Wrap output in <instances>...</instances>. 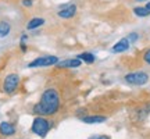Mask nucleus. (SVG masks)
Segmentation results:
<instances>
[{
	"label": "nucleus",
	"mask_w": 150,
	"mask_h": 139,
	"mask_svg": "<svg viewBox=\"0 0 150 139\" xmlns=\"http://www.w3.org/2000/svg\"><path fill=\"white\" fill-rule=\"evenodd\" d=\"M43 24H45V20H43V18H40V17H35V18H31V20L27 22V29L28 31H33V29L40 28Z\"/></svg>",
	"instance_id": "9d476101"
},
{
	"label": "nucleus",
	"mask_w": 150,
	"mask_h": 139,
	"mask_svg": "<svg viewBox=\"0 0 150 139\" xmlns=\"http://www.w3.org/2000/svg\"><path fill=\"white\" fill-rule=\"evenodd\" d=\"M11 32V25L7 21H0V38H6Z\"/></svg>",
	"instance_id": "4468645a"
},
{
	"label": "nucleus",
	"mask_w": 150,
	"mask_h": 139,
	"mask_svg": "<svg viewBox=\"0 0 150 139\" xmlns=\"http://www.w3.org/2000/svg\"><path fill=\"white\" fill-rule=\"evenodd\" d=\"M134 14L138 17H147L150 16V1H147L146 3V6H143V7H135L134 9Z\"/></svg>",
	"instance_id": "f8f14e48"
},
{
	"label": "nucleus",
	"mask_w": 150,
	"mask_h": 139,
	"mask_svg": "<svg viewBox=\"0 0 150 139\" xmlns=\"http://www.w3.org/2000/svg\"><path fill=\"white\" fill-rule=\"evenodd\" d=\"M21 4L24 6V7H32L33 4V0H22Z\"/></svg>",
	"instance_id": "f3484780"
},
{
	"label": "nucleus",
	"mask_w": 150,
	"mask_h": 139,
	"mask_svg": "<svg viewBox=\"0 0 150 139\" xmlns=\"http://www.w3.org/2000/svg\"><path fill=\"white\" fill-rule=\"evenodd\" d=\"M20 75L16 72H11V74L6 75L4 81H3V92L7 95H13L14 92L18 89L20 86Z\"/></svg>",
	"instance_id": "39448f33"
},
{
	"label": "nucleus",
	"mask_w": 150,
	"mask_h": 139,
	"mask_svg": "<svg viewBox=\"0 0 150 139\" xmlns=\"http://www.w3.org/2000/svg\"><path fill=\"white\" fill-rule=\"evenodd\" d=\"M129 46H131V43H129L128 38H122L111 48V52L112 53H124L129 49Z\"/></svg>",
	"instance_id": "0eeeda50"
},
{
	"label": "nucleus",
	"mask_w": 150,
	"mask_h": 139,
	"mask_svg": "<svg viewBox=\"0 0 150 139\" xmlns=\"http://www.w3.org/2000/svg\"><path fill=\"white\" fill-rule=\"evenodd\" d=\"M138 38H139V35H138L136 32L129 33V35H128V40H129V43H135L136 40H138Z\"/></svg>",
	"instance_id": "2eb2a0df"
},
{
	"label": "nucleus",
	"mask_w": 150,
	"mask_h": 139,
	"mask_svg": "<svg viewBox=\"0 0 150 139\" xmlns=\"http://www.w3.org/2000/svg\"><path fill=\"white\" fill-rule=\"evenodd\" d=\"M89 139H110V136H107V135H93Z\"/></svg>",
	"instance_id": "a211bd4d"
},
{
	"label": "nucleus",
	"mask_w": 150,
	"mask_h": 139,
	"mask_svg": "<svg viewBox=\"0 0 150 139\" xmlns=\"http://www.w3.org/2000/svg\"><path fill=\"white\" fill-rule=\"evenodd\" d=\"M124 79L127 84L134 86H142L146 85L149 82V75L145 71H132V72H128V74L124 77Z\"/></svg>",
	"instance_id": "7ed1b4c3"
},
{
	"label": "nucleus",
	"mask_w": 150,
	"mask_h": 139,
	"mask_svg": "<svg viewBox=\"0 0 150 139\" xmlns=\"http://www.w3.org/2000/svg\"><path fill=\"white\" fill-rule=\"evenodd\" d=\"M60 104H61V100H60V95L57 89L47 88L42 93L40 100L33 106V113L36 116H42V117H52L59 111Z\"/></svg>",
	"instance_id": "f257e3e1"
},
{
	"label": "nucleus",
	"mask_w": 150,
	"mask_h": 139,
	"mask_svg": "<svg viewBox=\"0 0 150 139\" xmlns=\"http://www.w3.org/2000/svg\"><path fill=\"white\" fill-rule=\"evenodd\" d=\"M76 59H79L82 63H86V64H93V63L96 61V56L89 53V52H83V53L78 54Z\"/></svg>",
	"instance_id": "9b49d317"
},
{
	"label": "nucleus",
	"mask_w": 150,
	"mask_h": 139,
	"mask_svg": "<svg viewBox=\"0 0 150 139\" xmlns=\"http://www.w3.org/2000/svg\"><path fill=\"white\" fill-rule=\"evenodd\" d=\"M0 134L3 136H11L16 134V127L10 123H1L0 124Z\"/></svg>",
	"instance_id": "1a4fd4ad"
},
{
	"label": "nucleus",
	"mask_w": 150,
	"mask_h": 139,
	"mask_svg": "<svg viewBox=\"0 0 150 139\" xmlns=\"http://www.w3.org/2000/svg\"><path fill=\"white\" fill-rule=\"evenodd\" d=\"M75 14H76V6H75L74 3L61 6L59 13H57V16H59L60 18H63V20H70V18L75 17Z\"/></svg>",
	"instance_id": "423d86ee"
},
{
	"label": "nucleus",
	"mask_w": 150,
	"mask_h": 139,
	"mask_svg": "<svg viewBox=\"0 0 150 139\" xmlns=\"http://www.w3.org/2000/svg\"><path fill=\"white\" fill-rule=\"evenodd\" d=\"M143 61H145L146 64L150 65V49H147L145 53H143Z\"/></svg>",
	"instance_id": "dca6fc26"
},
{
	"label": "nucleus",
	"mask_w": 150,
	"mask_h": 139,
	"mask_svg": "<svg viewBox=\"0 0 150 139\" xmlns=\"http://www.w3.org/2000/svg\"><path fill=\"white\" fill-rule=\"evenodd\" d=\"M107 118L104 116H86L82 117V121L85 124H99V123H104Z\"/></svg>",
	"instance_id": "ddd939ff"
},
{
	"label": "nucleus",
	"mask_w": 150,
	"mask_h": 139,
	"mask_svg": "<svg viewBox=\"0 0 150 139\" xmlns=\"http://www.w3.org/2000/svg\"><path fill=\"white\" fill-rule=\"evenodd\" d=\"M60 59L57 56H40L32 60L31 63H28L29 68H42V67H53L59 64Z\"/></svg>",
	"instance_id": "20e7f679"
},
{
	"label": "nucleus",
	"mask_w": 150,
	"mask_h": 139,
	"mask_svg": "<svg viewBox=\"0 0 150 139\" xmlns=\"http://www.w3.org/2000/svg\"><path fill=\"white\" fill-rule=\"evenodd\" d=\"M136 1H146V0H136Z\"/></svg>",
	"instance_id": "6ab92c4d"
},
{
	"label": "nucleus",
	"mask_w": 150,
	"mask_h": 139,
	"mask_svg": "<svg viewBox=\"0 0 150 139\" xmlns=\"http://www.w3.org/2000/svg\"><path fill=\"white\" fill-rule=\"evenodd\" d=\"M81 64H82V61L75 57V59H65L63 61H59L57 67L59 68H78Z\"/></svg>",
	"instance_id": "6e6552de"
},
{
	"label": "nucleus",
	"mask_w": 150,
	"mask_h": 139,
	"mask_svg": "<svg viewBox=\"0 0 150 139\" xmlns=\"http://www.w3.org/2000/svg\"><path fill=\"white\" fill-rule=\"evenodd\" d=\"M50 128H52V123L47 121V120L45 117H42V116L35 117V120H33V123H32V127H31L33 134H36L38 136H42V138L47 135Z\"/></svg>",
	"instance_id": "f03ea898"
}]
</instances>
